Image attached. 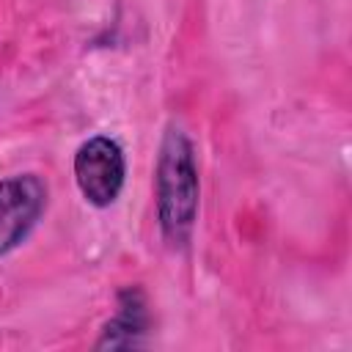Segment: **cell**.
Returning a JSON list of instances; mask_svg holds the SVG:
<instances>
[{"label": "cell", "instance_id": "obj_1", "mask_svg": "<svg viewBox=\"0 0 352 352\" xmlns=\"http://www.w3.org/2000/svg\"><path fill=\"white\" fill-rule=\"evenodd\" d=\"M157 220L160 231L170 245H184L198 217V168L195 148L182 126L165 129L160 160H157Z\"/></svg>", "mask_w": 352, "mask_h": 352}, {"label": "cell", "instance_id": "obj_2", "mask_svg": "<svg viewBox=\"0 0 352 352\" xmlns=\"http://www.w3.org/2000/svg\"><path fill=\"white\" fill-rule=\"evenodd\" d=\"M126 179V162H124V148L118 140L107 135H94L88 138L77 154H74V182L80 195L96 206L107 209L118 201L121 187Z\"/></svg>", "mask_w": 352, "mask_h": 352}, {"label": "cell", "instance_id": "obj_3", "mask_svg": "<svg viewBox=\"0 0 352 352\" xmlns=\"http://www.w3.org/2000/svg\"><path fill=\"white\" fill-rule=\"evenodd\" d=\"M44 206L47 184L36 173L0 179V256H8L33 234Z\"/></svg>", "mask_w": 352, "mask_h": 352}, {"label": "cell", "instance_id": "obj_4", "mask_svg": "<svg viewBox=\"0 0 352 352\" xmlns=\"http://www.w3.org/2000/svg\"><path fill=\"white\" fill-rule=\"evenodd\" d=\"M148 336V308L138 286L118 292V308L110 322H104L96 349H135L143 346Z\"/></svg>", "mask_w": 352, "mask_h": 352}]
</instances>
